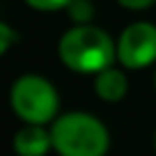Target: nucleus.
Segmentation results:
<instances>
[{
  "label": "nucleus",
  "instance_id": "423d86ee",
  "mask_svg": "<svg viewBox=\"0 0 156 156\" xmlns=\"http://www.w3.org/2000/svg\"><path fill=\"white\" fill-rule=\"evenodd\" d=\"M94 94L103 103H119L129 94V76L124 67H106L103 71L94 73Z\"/></svg>",
  "mask_w": 156,
  "mask_h": 156
},
{
  "label": "nucleus",
  "instance_id": "0eeeda50",
  "mask_svg": "<svg viewBox=\"0 0 156 156\" xmlns=\"http://www.w3.org/2000/svg\"><path fill=\"white\" fill-rule=\"evenodd\" d=\"M71 23H92L94 21V5L92 0H71V5L64 9Z\"/></svg>",
  "mask_w": 156,
  "mask_h": 156
},
{
  "label": "nucleus",
  "instance_id": "f8f14e48",
  "mask_svg": "<svg viewBox=\"0 0 156 156\" xmlns=\"http://www.w3.org/2000/svg\"><path fill=\"white\" fill-rule=\"evenodd\" d=\"M154 87H156V76H154Z\"/></svg>",
  "mask_w": 156,
  "mask_h": 156
},
{
  "label": "nucleus",
  "instance_id": "20e7f679",
  "mask_svg": "<svg viewBox=\"0 0 156 156\" xmlns=\"http://www.w3.org/2000/svg\"><path fill=\"white\" fill-rule=\"evenodd\" d=\"M117 62L129 71H140L156 64V25L133 21L117 37Z\"/></svg>",
  "mask_w": 156,
  "mask_h": 156
},
{
  "label": "nucleus",
  "instance_id": "f03ea898",
  "mask_svg": "<svg viewBox=\"0 0 156 156\" xmlns=\"http://www.w3.org/2000/svg\"><path fill=\"white\" fill-rule=\"evenodd\" d=\"M53 151L58 156H106L110 151V131L87 110L60 112L51 124Z\"/></svg>",
  "mask_w": 156,
  "mask_h": 156
},
{
  "label": "nucleus",
  "instance_id": "9b49d317",
  "mask_svg": "<svg viewBox=\"0 0 156 156\" xmlns=\"http://www.w3.org/2000/svg\"><path fill=\"white\" fill-rule=\"evenodd\" d=\"M154 149H156V136H154Z\"/></svg>",
  "mask_w": 156,
  "mask_h": 156
},
{
  "label": "nucleus",
  "instance_id": "6e6552de",
  "mask_svg": "<svg viewBox=\"0 0 156 156\" xmlns=\"http://www.w3.org/2000/svg\"><path fill=\"white\" fill-rule=\"evenodd\" d=\"M25 5L34 12H44V14H51V12H64L71 0H23Z\"/></svg>",
  "mask_w": 156,
  "mask_h": 156
},
{
  "label": "nucleus",
  "instance_id": "39448f33",
  "mask_svg": "<svg viewBox=\"0 0 156 156\" xmlns=\"http://www.w3.org/2000/svg\"><path fill=\"white\" fill-rule=\"evenodd\" d=\"M12 149L16 156H46L53 151L51 126L23 124L12 138Z\"/></svg>",
  "mask_w": 156,
  "mask_h": 156
},
{
  "label": "nucleus",
  "instance_id": "7ed1b4c3",
  "mask_svg": "<svg viewBox=\"0 0 156 156\" xmlns=\"http://www.w3.org/2000/svg\"><path fill=\"white\" fill-rule=\"evenodd\" d=\"M9 106L23 124L51 126L60 115V92L41 73H23L9 87Z\"/></svg>",
  "mask_w": 156,
  "mask_h": 156
},
{
  "label": "nucleus",
  "instance_id": "f257e3e1",
  "mask_svg": "<svg viewBox=\"0 0 156 156\" xmlns=\"http://www.w3.org/2000/svg\"><path fill=\"white\" fill-rule=\"evenodd\" d=\"M58 58L69 71L94 76L117 60V39L94 23H71L58 41Z\"/></svg>",
  "mask_w": 156,
  "mask_h": 156
},
{
  "label": "nucleus",
  "instance_id": "9d476101",
  "mask_svg": "<svg viewBox=\"0 0 156 156\" xmlns=\"http://www.w3.org/2000/svg\"><path fill=\"white\" fill-rule=\"evenodd\" d=\"M117 5L129 12H145L156 5V0H117Z\"/></svg>",
  "mask_w": 156,
  "mask_h": 156
},
{
  "label": "nucleus",
  "instance_id": "1a4fd4ad",
  "mask_svg": "<svg viewBox=\"0 0 156 156\" xmlns=\"http://www.w3.org/2000/svg\"><path fill=\"white\" fill-rule=\"evenodd\" d=\"M19 41H21V34L16 32L7 21H2V23H0V53L2 55L9 53V48L14 44H19Z\"/></svg>",
  "mask_w": 156,
  "mask_h": 156
}]
</instances>
